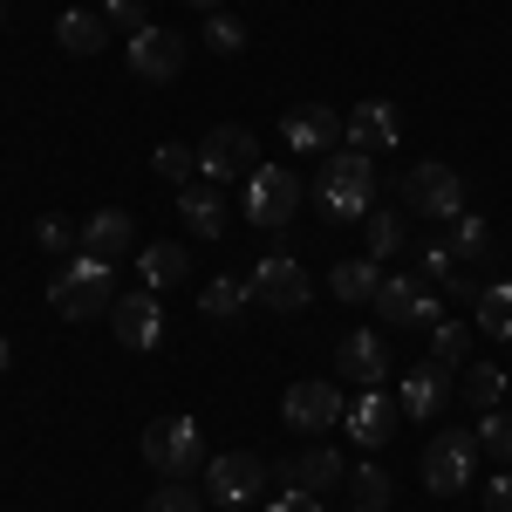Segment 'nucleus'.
I'll return each mask as SVG.
<instances>
[{
	"mask_svg": "<svg viewBox=\"0 0 512 512\" xmlns=\"http://www.w3.org/2000/svg\"><path fill=\"white\" fill-rule=\"evenodd\" d=\"M315 198H321V219L349 226V219H369L376 212V158L369 151H328L321 158V178H315Z\"/></svg>",
	"mask_w": 512,
	"mask_h": 512,
	"instance_id": "nucleus-1",
	"label": "nucleus"
},
{
	"mask_svg": "<svg viewBox=\"0 0 512 512\" xmlns=\"http://www.w3.org/2000/svg\"><path fill=\"white\" fill-rule=\"evenodd\" d=\"M48 308L62 321H96L117 308V274H110V260H89L82 253L76 267H62V274L48 280Z\"/></svg>",
	"mask_w": 512,
	"mask_h": 512,
	"instance_id": "nucleus-2",
	"label": "nucleus"
},
{
	"mask_svg": "<svg viewBox=\"0 0 512 512\" xmlns=\"http://www.w3.org/2000/svg\"><path fill=\"white\" fill-rule=\"evenodd\" d=\"M144 465L158 478H198L205 472V437L192 417H158L144 424Z\"/></svg>",
	"mask_w": 512,
	"mask_h": 512,
	"instance_id": "nucleus-3",
	"label": "nucleus"
},
{
	"mask_svg": "<svg viewBox=\"0 0 512 512\" xmlns=\"http://www.w3.org/2000/svg\"><path fill=\"white\" fill-rule=\"evenodd\" d=\"M396 198H403L417 219H458V212H465V178H458L451 164L424 158V164H410V171H403Z\"/></svg>",
	"mask_w": 512,
	"mask_h": 512,
	"instance_id": "nucleus-4",
	"label": "nucleus"
},
{
	"mask_svg": "<svg viewBox=\"0 0 512 512\" xmlns=\"http://www.w3.org/2000/svg\"><path fill=\"white\" fill-rule=\"evenodd\" d=\"M478 431H437L431 444H424V485H431L437 499H458L465 485L478 478Z\"/></svg>",
	"mask_w": 512,
	"mask_h": 512,
	"instance_id": "nucleus-5",
	"label": "nucleus"
},
{
	"mask_svg": "<svg viewBox=\"0 0 512 512\" xmlns=\"http://www.w3.org/2000/svg\"><path fill=\"white\" fill-rule=\"evenodd\" d=\"M198 171H205V185H239V178H253V171H260V137L239 130V123L205 130V144H198Z\"/></svg>",
	"mask_w": 512,
	"mask_h": 512,
	"instance_id": "nucleus-6",
	"label": "nucleus"
},
{
	"mask_svg": "<svg viewBox=\"0 0 512 512\" xmlns=\"http://www.w3.org/2000/svg\"><path fill=\"white\" fill-rule=\"evenodd\" d=\"M253 301L267 308V315H301L308 301H315V280L301 274V260L294 253H260V267H253Z\"/></svg>",
	"mask_w": 512,
	"mask_h": 512,
	"instance_id": "nucleus-7",
	"label": "nucleus"
},
{
	"mask_svg": "<svg viewBox=\"0 0 512 512\" xmlns=\"http://www.w3.org/2000/svg\"><path fill=\"white\" fill-rule=\"evenodd\" d=\"M205 499L212 506H253L260 492H267V458L260 451H226V458H205Z\"/></svg>",
	"mask_w": 512,
	"mask_h": 512,
	"instance_id": "nucleus-8",
	"label": "nucleus"
},
{
	"mask_svg": "<svg viewBox=\"0 0 512 512\" xmlns=\"http://www.w3.org/2000/svg\"><path fill=\"white\" fill-rule=\"evenodd\" d=\"M369 308L390 321V328H437V321H444L437 287L424 274H383V287H376V301H369Z\"/></svg>",
	"mask_w": 512,
	"mask_h": 512,
	"instance_id": "nucleus-9",
	"label": "nucleus"
},
{
	"mask_svg": "<svg viewBox=\"0 0 512 512\" xmlns=\"http://www.w3.org/2000/svg\"><path fill=\"white\" fill-rule=\"evenodd\" d=\"M294 212H301V178H294V164H260V171L246 178V219L267 226V233H280Z\"/></svg>",
	"mask_w": 512,
	"mask_h": 512,
	"instance_id": "nucleus-10",
	"label": "nucleus"
},
{
	"mask_svg": "<svg viewBox=\"0 0 512 512\" xmlns=\"http://www.w3.org/2000/svg\"><path fill=\"white\" fill-rule=\"evenodd\" d=\"M451 396H458V369H444V362H417V369H403V390H396V403H403V417H417V424H431V417H444L451 410Z\"/></svg>",
	"mask_w": 512,
	"mask_h": 512,
	"instance_id": "nucleus-11",
	"label": "nucleus"
},
{
	"mask_svg": "<svg viewBox=\"0 0 512 512\" xmlns=\"http://www.w3.org/2000/svg\"><path fill=\"white\" fill-rule=\"evenodd\" d=\"M280 417H287V431H301V437L335 431L342 424V390L335 383H294L280 396Z\"/></svg>",
	"mask_w": 512,
	"mask_h": 512,
	"instance_id": "nucleus-12",
	"label": "nucleus"
},
{
	"mask_svg": "<svg viewBox=\"0 0 512 512\" xmlns=\"http://www.w3.org/2000/svg\"><path fill=\"white\" fill-rule=\"evenodd\" d=\"M342 424H349V437L362 444V451H383V444L396 437V424H403V403L383 396V390H362V396L342 403Z\"/></svg>",
	"mask_w": 512,
	"mask_h": 512,
	"instance_id": "nucleus-13",
	"label": "nucleus"
},
{
	"mask_svg": "<svg viewBox=\"0 0 512 512\" xmlns=\"http://www.w3.org/2000/svg\"><path fill=\"white\" fill-rule=\"evenodd\" d=\"M185 69V35H171V28H144V35H130V76L137 82H171Z\"/></svg>",
	"mask_w": 512,
	"mask_h": 512,
	"instance_id": "nucleus-14",
	"label": "nucleus"
},
{
	"mask_svg": "<svg viewBox=\"0 0 512 512\" xmlns=\"http://www.w3.org/2000/svg\"><path fill=\"white\" fill-rule=\"evenodd\" d=\"M280 137H287V151H342V110H328V103H301V110H287L280 117Z\"/></svg>",
	"mask_w": 512,
	"mask_h": 512,
	"instance_id": "nucleus-15",
	"label": "nucleus"
},
{
	"mask_svg": "<svg viewBox=\"0 0 512 512\" xmlns=\"http://www.w3.org/2000/svg\"><path fill=\"white\" fill-rule=\"evenodd\" d=\"M335 362L349 369L355 390H383V383H390V369H396L376 328H349V335H342V349H335Z\"/></svg>",
	"mask_w": 512,
	"mask_h": 512,
	"instance_id": "nucleus-16",
	"label": "nucleus"
},
{
	"mask_svg": "<svg viewBox=\"0 0 512 512\" xmlns=\"http://www.w3.org/2000/svg\"><path fill=\"white\" fill-rule=\"evenodd\" d=\"M110 328H117V342L123 349H158V335H164V308L151 301V294H117V308H110Z\"/></svg>",
	"mask_w": 512,
	"mask_h": 512,
	"instance_id": "nucleus-17",
	"label": "nucleus"
},
{
	"mask_svg": "<svg viewBox=\"0 0 512 512\" xmlns=\"http://www.w3.org/2000/svg\"><path fill=\"white\" fill-rule=\"evenodd\" d=\"M396 137H403V117L390 103H355L342 117V144L349 151H396Z\"/></svg>",
	"mask_w": 512,
	"mask_h": 512,
	"instance_id": "nucleus-18",
	"label": "nucleus"
},
{
	"mask_svg": "<svg viewBox=\"0 0 512 512\" xmlns=\"http://www.w3.org/2000/svg\"><path fill=\"white\" fill-rule=\"evenodd\" d=\"M130 239H137V219H130L123 205H103V212L82 219V253H89V260H123Z\"/></svg>",
	"mask_w": 512,
	"mask_h": 512,
	"instance_id": "nucleus-19",
	"label": "nucleus"
},
{
	"mask_svg": "<svg viewBox=\"0 0 512 512\" xmlns=\"http://www.w3.org/2000/svg\"><path fill=\"white\" fill-rule=\"evenodd\" d=\"M287 492H335L342 478H349V465H342V451H328V444H315V451H301V458H287Z\"/></svg>",
	"mask_w": 512,
	"mask_h": 512,
	"instance_id": "nucleus-20",
	"label": "nucleus"
},
{
	"mask_svg": "<svg viewBox=\"0 0 512 512\" xmlns=\"http://www.w3.org/2000/svg\"><path fill=\"white\" fill-rule=\"evenodd\" d=\"M178 212H185V233L192 239H226V226H233L219 185H185V192H178Z\"/></svg>",
	"mask_w": 512,
	"mask_h": 512,
	"instance_id": "nucleus-21",
	"label": "nucleus"
},
{
	"mask_svg": "<svg viewBox=\"0 0 512 512\" xmlns=\"http://www.w3.org/2000/svg\"><path fill=\"white\" fill-rule=\"evenodd\" d=\"M55 41H62L69 55H103V48H110V21L89 14V7H69V14L55 21Z\"/></svg>",
	"mask_w": 512,
	"mask_h": 512,
	"instance_id": "nucleus-22",
	"label": "nucleus"
},
{
	"mask_svg": "<svg viewBox=\"0 0 512 512\" xmlns=\"http://www.w3.org/2000/svg\"><path fill=\"white\" fill-rule=\"evenodd\" d=\"M349 506H362V512H390L396 506V478L383 472V465H349Z\"/></svg>",
	"mask_w": 512,
	"mask_h": 512,
	"instance_id": "nucleus-23",
	"label": "nucleus"
},
{
	"mask_svg": "<svg viewBox=\"0 0 512 512\" xmlns=\"http://www.w3.org/2000/svg\"><path fill=\"white\" fill-rule=\"evenodd\" d=\"M362 246H369V260H376V267L396 260V253H403V212H396V205H376V212L362 219Z\"/></svg>",
	"mask_w": 512,
	"mask_h": 512,
	"instance_id": "nucleus-24",
	"label": "nucleus"
},
{
	"mask_svg": "<svg viewBox=\"0 0 512 512\" xmlns=\"http://www.w3.org/2000/svg\"><path fill=\"white\" fill-rule=\"evenodd\" d=\"M328 287H335V294H342L349 308H355V301H376V287H383V267H376L369 253H362V260H335Z\"/></svg>",
	"mask_w": 512,
	"mask_h": 512,
	"instance_id": "nucleus-25",
	"label": "nucleus"
},
{
	"mask_svg": "<svg viewBox=\"0 0 512 512\" xmlns=\"http://www.w3.org/2000/svg\"><path fill=\"white\" fill-rule=\"evenodd\" d=\"M185 267H192V260H185V246H178V239L144 246V260H137V274L151 280V287H178V280H185Z\"/></svg>",
	"mask_w": 512,
	"mask_h": 512,
	"instance_id": "nucleus-26",
	"label": "nucleus"
},
{
	"mask_svg": "<svg viewBox=\"0 0 512 512\" xmlns=\"http://www.w3.org/2000/svg\"><path fill=\"white\" fill-rule=\"evenodd\" d=\"M478 335L512 342V280H492V287L478 294Z\"/></svg>",
	"mask_w": 512,
	"mask_h": 512,
	"instance_id": "nucleus-27",
	"label": "nucleus"
},
{
	"mask_svg": "<svg viewBox=\"0 0 512 512\" xmlns=\"http://www.w3.org/2000/svg\"><path fill=\"white\" fill-rule=\"evenodd\" d=\"M458 390H465L472 410H499V396H506V369H499V362H465V383H458Z\"/></svg>",
	"mask_w": 512,
	"mask_h": 512,
	"instance_id": "nucleus-28",
	"label": "nucleus"
},
{
	"mask_svg": "<svg viewBox=\"0 0 512 512\" xmlns=\"http://www.w3.org/2000/svg\"><path fill=\"white\" fill-rule=\"evenodd\" d=\"M198 308H205V321H239V308H253V280H212Z\"/></svg>",
	"mask_w": 512,
	"mask_h": 512,
	"instance_id": "nucleus-29",
	"label": "nucleus"
},
{
	"mask_svg": "<svg viewBox=\"0 0 512 512\" xmlns=\"http://www.w3.org/2000/svg\"><path fill=\"white\" fill-rule=\"evenodd\" d=\"M444 246L458 253V267H465V260H485V253H492V226H485L478 212H458V219H451V239H444Z\"/></svg>",
	"mask_w": 512,
	"mask_h": 512,
	"instance_id": "nucleus-30",
	"label": "nucleus"
},
{
	"mask_svg": "<svg viewBox=\"0 0 512 512\" xmlns=\"http://www.w3.org/2000/svg\"><path fill=\"white\" fill-rule=\"evenodd\" d=\"M478 451H485V458H499V465H506L512 472V410H478Z\"/></svg>",
	"mask_w": 512,
	"mask_h": 512,
	"instance_id": "nucleus-31",
	"label": "nucleus"
},
{
	"mask_svg": "<svg viewBox=\"0 0 512 512\" xmlns=\"http://www.w3.org/2000/svg\"><path fill=\"white\" fill-rule=\"evenodd\" d=\"M151 171H158L164 185H178V192H185V185L198 178V151H192V144H158V158H151Z\"/></svg>",
	"mask_w": 512,
	"mask_h": 512,
	"instance_id": "nucleus-32",
	"label": "nucleus"
},
{
	"mask_svg": "<svg viewBox=\"0 0 512 512\" xmlns=\"http://www.w3.org/2000/svg\"><path fill=\"white\" fill-rule=\"evenodd\" d=\"M198 506H205V485H192V478H158V492H151L144 512H198Z\"/></svg>",
	"mask_w": 512,
	"mask_h": 512,
	"instance_id": "nucleus-33",
	"label": "nucleus"
},
{
	"mask_svg": "<svg viewBox=\"0 0 512 512\" xmlns=\"http://www.w3.org/2000/svg\"><path fill=\"white\" fill-rule=\"evenodd\" d=\"M431 355L444 369H465V355H472V328L465 321H437L431 328Z\"/></svg>",
	"mask_w": 512,
	"mask_h": 512,
	"instance_id": "nucleus-34",
	"label": "nucleus"
},
{
	"mask_svg": "<svg viewBox=\"0 0 512 512\" xmlns=\"http://www.w3.org/2000/svg\"><path fill=\"white\" fill-rule=\"evenodd\" d=\"M35 246H41V253H55V260H62V253H76V246H82V226H69L62 212H48V219L35 226Z\"/></svg>",
	"mask_w": 512,
	"mask_h": 512,
	"instance_id": "nucleus-35",
	"label": "nucleus"
},
{
	"mask_svg": "<svg viewBox=\"0 0 512 512\" xmlns=\"http://www.w3.org/2000/svg\"><path fill=\"white\" fill-rule=\"evenodd\" d=\"M205 48H212V55H239V48H246V28H239L233 14H212V21H205Z\"/></svg>",
	"mask_w": 512,
	"mask_h": 512,
	"instance_id": "nucleus-36",
	"label": "nucleus"
},
{
	"mask_svg": "<svg viewBox=\"0 0 512 512\" xmlns=\"http://www.w3.org/2000/svg\"><path fill=\"white\" fill-rule=\"evenodd\" d=\"M103 21L123 28V35H144V28H151V7H144V0H103Z\"/></svg>",
	"mask_w": 512,
	"mask_h": 512,
	"instance_id": "nucleus-37",
	"label": "nucleus"
},
{
	"mask_svg": "<svg viewBox=\"0 0 512 512\" xmlns=\"http://www.w3.org/2000/svg\"><path fill=\"white\" fill-rule=\"evenodd\" d=\"M417 274L431 280V287H444V280L458 274V253H451V246L437 239V246H424V253H417Z\"/></svg>",
	"mask_w": 512,
	"mask_h": 512,
	"instance_id": "nucleus-38",
	"label": "nucleus"
},
{
	"mask_svg": "<svg viewBox=\"0 0 512 512\" xmlns=\"http://www.w3.org/2000/svg\"><path fill=\"white\" fill-rule=\"evenodd\" d=\"M485 512H512V472L499 465V478H485Z\"/></svg>",
	"mask_w": 512,
	"mask_h": 512,
	"instance_id": "nucleus-39",
	"label": "nucleus"
},
{
	"mask_svg": "<svg viewBox=\"0 0 512 512\" xmlns=\"http://www.w3.org/2000/svg\"><path fill=\"white\" fill-rule=\"evenodd\" d=\"M437 294H451V301H478V294H485V287H478V280L465 274V267H458V274L444 280V287H437Z\"/></svg>",
	"mask_w": 512,
	"mask_h": 512,
	"instance_id": "nucleus-40",
	"label": "nucleus"
},
{
	"mask_svg": "<svg viewBox=\"0 0 512 512\" xmlns=\"http://www.w3.org/2000/svg\"><path fill=\"white\" fill-rule=\"evenodd\" d=\"M267 512H321V499H315V492H280Z\"/></svg>",
	"mask_w": 512,
	"mask_h": 512,
	"instance_id": "nucleus-41",
	"label": "nucleus"
},
{
	"mask_svg": "<svg viewBox=\"0 0 512 512\" xmlns=\"http://www.w3.org/2000/svg\"><path fill=\"white\" fill-rule=\"evenodd\" d=\"M7 369H14V349H7V335H0V376H7Z\"/></svg>",
	"mask_w": 512,
	"mask_h": 512,
	"instance_id": "nucleus-42",
	"label": "nucleus"
},
{
	"mask_svg": "<svg viewBox=\"0 0 512 512\" xmlns=\"http://www.w3.org/2000/svg\"><path fill=\"white\" fill-rule=\"evenodd\" d=\"M185 7H205V14H219V7H226V0H185Z\"/></svg>",
	"mask_w": 512,
	"mask_h": 512,
	"instance_id": "nucleus-43",
	"label": "nucleus"
},
{
	"mask_svg": "<svg viewBox=\"0 0 512 512\" xmlns=\"http://www.w3.org/2000/svg\"><path fill=\"white\" fill-rule=\"evenodd\" d=\"M0 28H7V0H0Z\"/></svg>",
	"mask_w": 512,
	"mask_h": 512,
	"instance_id": "nucleus-44",
	"label": "nucleus"
},
{
	"mask_svg": "<svg viewBox=\"0 0 512 512\" xmlns=\"http://www.w3.org/2000/svg\"><path fill=\"white\" fill-rule=\"evenodd\" d=\"M349 512H362V506H349Z\"/></svg>",
	"mask_w": 512,
	"mask_h": 512,
	"instance_id": "nucleus-45",
	"label": "nucleus"
}]
</instances>
